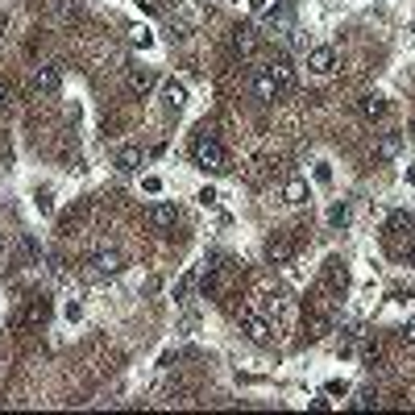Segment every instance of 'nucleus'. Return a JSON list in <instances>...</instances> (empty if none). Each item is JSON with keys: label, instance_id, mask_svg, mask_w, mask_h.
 I'll use <instances>...</instances> for the list:
<instances>
[{"label": "nucleus", "instance_id": "1", "mask_svg": "<svg viewBox=\"0 0 415 415\" xmlns=\"http://www.w3.org/2000/svg\"><path fill=\"white\" fill-rule=\"evenodd\" d=\"M191 154H195V166H200V170H212V175L229 170V150H224L212 133H200L195 145H191Z\"/></svg>", "mask_w": 415, "mask_h": 415}, {"label": "nucleus", "instance_id": "2", "mask_svg": "<svg viewBox=\"0 0 415 415\" xmlns=\"http://www.w3.org/2000/svg\"><path fill=\"white\" fill-rule=\"evenodd\" d=\"M241 333L254 341V345H266L270 337H274V328H270V320L262 316V312H254V308H245L241 312Z\"/></svg>", "mask_w": 415, "mask_h": 415}, {"label": "nucleus", "instance_id": "3", "mask_svg": "<svg viewBox=\"0 0 415 415\" xmlns=\"http://www.w3.org/2000/svg\"><path fill=\"white\" fill-rule=\"evenodd\" d=\"M87 266H91V274H96V279H112V274H121V270H125V258H121V249H96Z\"/></svg>", "mask_w": 415, "mask_h": 415}, {"label": "nucleus", "instance_id": "4", "mask_svg": "<svg viewBox=\"0 0 415 415\" xmlns=\"http://www.w3.org/2000/svg\"><path fill=\"white\" fill-rule=\"evenodd\" d=\"M254 96H258L262 104H274V100L283 96V87H279V79H274L270 67H258V71H254Z\"/></svg>", "mask_w": 415, "mask_h": 415}, {"label": "nucleus", "instance_id": "5", "mask_svg": "<svg viewBox=\"0 0 415 415\" xmlns=\"http://www.w3.org/2000/svg\"><path fill=\"white\" fill-rule=\"evenodd\" d=\"M229 50H233L237 58H254V54H258V33H254L249 25H237V29L229 33Z\"/></svg>", "mask_w": 415, "mask_h": 415}, {"label": "nucleus", "instance_id": "6", "mask_svg": "<svg viewBox=\"0 0 415 415\" xmlns=\"http://www.w3.org/2000/svg\"><path fill=\"white\" fill-rule=\"evenodd\" d=\"M291 258H295V241H291L287 233H274V237L266 241V262H270V266H287Z\"/></svg>", "mask_w": 415, "mask_h": 415}, {"label": "nucleus", "instance_id": "7", "mask_svg": "<svg viewBox=\"0 0 415 415\" xmlns=\"http://www.w3.org/2000/svg\"><path fill=\"white\" fill-rule=\"evenodd\" d=\"M308 71L312 75H333L337 71V50L333 46H312L308 50Z\"/></svg>", "mask_w": 415, "mask_h": 415}, {"label": "nucleus", "instance_id": "8", "mask_svg": "<svg viewBox=\"0 0 415 415\" xmlns=\"http://www.w3.org/2000/svg\"><path fill=\"white\" fill-rule=\"evenodd\" d=\"M145 224L158 229V233H162V229H175V224H179V208H175V204H150V208H145Z\"/></svg>", "mask_w": 415, "mask_h": 415}, {"label": "nucleus", "instance_id": "9", "mask_svg": "<svg viewBox=\"0 0 415 415\" xmlns=\"http://www.w3.org/2000/svg\"><path fill=\"white\" fill-rule=\"evenodd\" d=\"M387 108H391V104H387V96H378V91H366V96L357 100V112H362L366 121H382Z\"/></svg>", "mask_w": 415, "mask_h": 415}, {"label": "nucleus", "instance_id": "10", "mask_svg": "<svg viewBox=\"0 0 415 415\" xmlns=\"http://www.w3.org/2000/svg\"><path fill=\"white\" fill-rule=\"evenodd\" d=\"M403 154V133H382L378 141H374V158H382V162H395Z\"/></svg>", "mask_w": 415, "mask_h": 415}, {"label": "nucleus", "instance_id": "11", "mask_svg": "<svg viewBox=\"0 0 415 415\" xmlns=\"http://www.w3.org/2000/svg\"><path fill=\"white\" fill-rule=\"evenodd\" d=\"M33 87H37V91H50V96H54V91L62 87V71H58L54 62L37 67V75H33Z\"/></svg>", "mask_w": 415, "mask_h": 415}, {"label": "nucleus", "instance_id": "12", "mask_svg": "<svg viewBox=\"0 0 415 415\" xmlns=\"http://www.w3.org/2000/svg\"><path fill=\"white\" fill-rule=\"evenodd\" d=\"M283 200H287V204H295V208H303V204L312 200V187H308V179H299V175H295V179H287V187H283Z\"/></svg>", "mask_w": 415, "mask_h": 415}, {"label": "nucleus", "instance_id": "13", "mask_svg": "<svg viewBox=\"0 0 415 415\" xmlns=\"http://www.w3.org/2000/svg\"><path fill=\"white\" fill-rule=\"evenodd\" d=\"M162 100H166V108L179 112V108L187 104V83H183V79H166V83H162Z\"/></svg>", "mask_w": 415, "mask_h": 415}, {"label": "nucleus", "instance_id": "14", "mask_svg": "<svg viewBox=\"0 0 415 415\" xmlns=\"http://www.w3.org/2000/svg\"><path fill=\"white\" fill-rule=\"evenodd\" d=\"M116 170H121V175H137V170H141V145H125V150L116 154Z\"/></svg>", "mask_w": 415, "mask_h": 415}, {"label": "nucleus", "instance_id": "15", "mask_svg": "<svg viewBox=\"0 0 415 415\" xmlns=\"http://www.w3.org/2000/svg\"><path fill=\"white\" fill-rule=\"evenodd\" d=\"M324 287H328V291H345V287H349V270H345L341 262H328V266H324Z\"/></svg>", "mask_w": 415, "mask_h": 415}, {"label": "nucleus", "instance_id": "16", "mask_svg": "<svg viewBox=\"0 0 415 415\" xmlns=\"http://www.w3.org/2000/svg\"><path fill=\"white\" fill-rule=\"evenodd\" d=\"M129 87H133L137 96H145V91L154 87V71H150V67H133V71H129Z\"/></svg>", "mask_w": 415, "mask_h": 415}, {"label": "nucleus", "instance_id": "17", "mask_svg": "<svg viewBox=\"0 0 415 415\" xmlns=\"http://www.w3.org/2000/svg\"><path fill=\"white\" fill-rule=\"evenodd\" d=\"M349 220H353V208H349V200H337V204L328 208V224H333V229H349Z\"/></svg>", "mask_w": 415, "mask_h": 415}, {"label": "nucleus", "instance_id": "18", "mask_svg": "<svg viewBox=\"0 0 415 415\" xmlns=\"http://www.w3.org/2000/svg\"><path fill=\"white\" fill-rule=\"evenodd\" d=\"M270 71H274V79H279V87H283V91H291V87H295V67H291V58H279Z\"/></svg>", "mask_w": 415, "mask_h": 415}, {"label": "nucleus", "instance_id": "19", "mask_svg": "<svg viewBox=\"0 0 415 415\" xmlns=\"http://www.w3.org/2000/svg\"><path fill=\"white\" fill-rule=\"evenodd\" d=\"M266 25H270L274 33H279V29H287V25H291V4H279V8H270V12H266Z\"/></svg>", "mask_w": 415, "mask_h": 415}, {"label": "nucleus", "instance_id": "20", "mask_svg": "<svg viewBox=\"0 0 415 415\" xmlns=\"http://www.w3.org/2000/svg\"><path fill=\"white\" fill-rule=\"evenodd\" d=\"M33 208H37L42 216H50V212H54V191H50V187H37V191H33Z\"/></svg>", "mask_w": 415, "mask_h": 415}, {"label": "nucleus", "instance_id": "21", "mask_svg": "<svg viewBox=\"0 0 415 415\" xmlns=\"http://www.w3.org/2000/svg\"><path fill=\"white\" fill-rule=\"evenodd\" d=\"M387 229H391L395 237H403V233H412V216H407V212H391V216H387Z\"/></svg>", "mask_w": 415, "mask_h": 415}, {"label": "nucleus", "instance_id": "22", "mask_svg": "<svg viewBox=\"0 0 415 415\" xmlns=\"http://www.w3.org/2000/svg\"><path fill=\"white\" fill-rule=\"evenodd\" d=\"M129 42H133L137 50H150V46H154V33H150L145 25H133V29H129Z\"/></svg>", "mask_w": 415, "mask_h": 415}, {"label": "nucleus", "instance_id": "23", "mask_svg": "<svg viewBox=\"0 0 415 415\" xmlns=\"http://www.w3.org/2000/svg\"><path fill=\"white\" fill-rule=\"evenodd\" d=\"M21 254H25V262H42V245L33 237H21Z\"/></svg>", "mask_w": 415, "mask_h": 415}, {"label": "nucleus", "instance_id": "24", "mask_svg": "<svg viewBox=\"0 0 415 415\" xmlns=\"http://www.w3.org/2000/svg\"><path fill=\"white\" fill-rule=\"evenodd\" d=\"M195 200H200V208H216V200H220V195H216V187H200V191H195Z\"/></svg>", "mask_w": 415, "mask_h": 415}, {"label": "nucleus", "instance_id": "25", "mask_svg": "<svg viewBox=\"0 0 415 415\" xmlns=\"http://www.w3.org/2000/svg\"><path fill=\"white\" fill-rule=\"evenodd\" d=\"M62 316H67V324H79V320H83V303H79V299H71V303L62 308Z\"/></svg>", "mask_w": 415, "mask_h": 415}, {"label": "nucleus", "instance_id": "26", "mask_svg": "<svg viewBox=\"0 0 415 415\" xmlns=\"http://www.w3.org/2000/svg\"><path fill=\"white\" fill-rule=\"evenodd\" d=\"M308 328H312L308 337H324V333H328V316H320V312H316V316L308 320Z\"/></svg>", "mask_w": 415, "mask_h": 415}, {"label": "nucleus", "instance_id": "27", "mask_svg": "<svg viewBox=\"0 0 415 415\" xmlns=\"http://www.w3.org/2000/svg\"><path fill=\"white\" fill-rule=\"evenodd\" d=\"M316 183H320V187L333 183V162H316Z\"/></svg>", "mask_w": 415, "mask_h": 415}, {"label": "nucleus", "instance_id": "28", "mask_svg": "<svg viewBox=\"0 0 415 415\" xmlns=\"http://www.w3.org/2000/svg\"><path fill=\"white\" fill-rule=\"evenodd\" d=\"M141 191H145V195H158V191H162V179H158V175H145V179H141Z\"/></svg>", "mask_w": 415, "mask_h": 415}, {"label": "nucleus", "instance_id": "29", "mask_svg": "<svg viewBox=\"0 0 415 415\" xmlns=\"http://www.w3.org/2000/svg\"><path fill=\"white\" fill-rule=\"evenodd\" d=\"M8 266H12V245H8V241L0 237V274H4Z\"/></svg>", "mask_w": 415, "mask_h": 415}, {"label": "nucleus", "instance_id": "30", "mask_svg": "<svg viewBox=\"0 0 415 415\" xmlns=\"http://www.w3.org/2000/svg\"><path fill=\"white\" fill-rule=\"evenodd\" d=\"M362 353H366V362L374 366V362L382 357V345H378V341H366V349H362Z\"/></svg>", "mask_w": 415, "mask_h": 415}, {"label": "nucleus", "instance_id": "31", "mask_svg": "<svg viewBox=\"0 0 415 415\" xmlns=\"http://www.w3.org/2000/svg\"><path fill=\"white\" fill-rule=\"evenodd\" d=\"M353 407H362V412H366V407H378V395H370V391H362V395L353 399Z\"/></svg>", "mask_w": 415, "mask_h": 415}, {"label": "nucleus", "instance_id": "32", "mask_svg": "<svg viewBox=\"0 0 415 415\" xmlns=\"http://www.w3.org/2000/svg\"><path fill=\"white\" fill-rule=\"evenodd\" d=\"M399 337H403V345H415V316L403 324V333H399Z\"/></svg>", "mask_w": 415, "mask_h": 415}, {"label": "nucleus", "instance_id": "33", "mask_svg": "<svg viewBox=\"0 0 415 415\" xmlns=\"http://www.w3.org/2000/svg\"><path fill=\"white\" fill-rule=\"evenodd\" d=\"M191 283H195V279H191V274H187V279H183V283H179V291H175V299H179V303H183V299H187V291H191Z\"/></svg>", "mask_w": 415, "mask_h": 415}, {"label": "nucleus", "instance_id": "34", "mask_svg": "<svg viewBox=\"0 0 415 415\" xmlns=\"http://www.w3.org/2000/svg\"><path fill=\"white\" fill-rule=\"evenodd\" d=\"M328 395H349V382H328Z\"/></svg>", "mask_w": 415, "mask_h": 415}, {"label": "nucleus", "instance_id": "35", "mask_svg": "<svg viewBox=\"0 0 415 415\" xmlns=\"http://www.w3.org/2000/svg\"><path fill=\"white\" fill-rule=\"evenodd\" d=\"M403 258H407V266H415V237L403 245Z\"/></svg>", "mask_w": 415, "mask_h": 415}, {"label": "nucleus", "instance_id": "36", "mask_svg": "<svg viewBox=\"0 0 415 415\" xmlns=\"http://www.w3.org/2000/svg\"><path fill=\"white\" fill-rule=\"evenodd\" d=\"M137 8H145V12H154V0H133Z\"/></svg>", "mask_w": 415, "mask_h": 415}, {"label": "nucleus", "instance_id": "37", "mask_svg": "<svg viewBox=\"0 0 415 415\" xmlns=\"http://www.w3.org/2000/svg\"><path fill=\"white\" fill-rule=\"evenodd\" d=\"M0 104H8V83L0 79Z\"/></svg>", "mask_w": 415, "mask_h": 415}, {"label": "nucleus", "instance_id": "38", "mask_svg": "<svg viewBox=\"0 0 415 415\" xmlns=\"http://www.w3.org/2000/svg\"><path fill=\"white\" fill-rule=\"evenodd\" d=\"M407 183L415 187V166H407Z\"/></svg>", "mask_w": 415, "mask_h": 415}, {"label": "nucleus", "instance_id": "39", "mask_svg": "<svg viewBox=\"0 0 415 415\" xmlns=\"http://www.w3.org/2000/svg\"><path fill=\"white\" fill-rule=\"evenodd\" d=\"M4 29H8V21H4V17H0V33H4Z\"/></svg>", "mask_w": 415, "mask_h": 415}]
</instances>
